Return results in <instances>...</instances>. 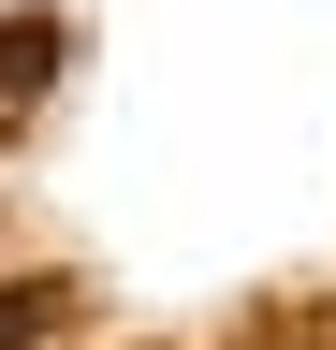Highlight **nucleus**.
Masks as SVG:
<instances>
[{
	"mask_svg": "<svg viewBox=\"0 0 336 350\" xmlns=\"http://www.w3.org/2000/svg\"><path fill=\"white\" fill-rule=\"evenodd\" d=\"M44 336V292H0V350H29Z\"/></svg>",
	"mask_w": 336,
	"mask_h": 350,
	"instance_id": "obj_1",
	"label": "nucleus"
}]
</instances>
